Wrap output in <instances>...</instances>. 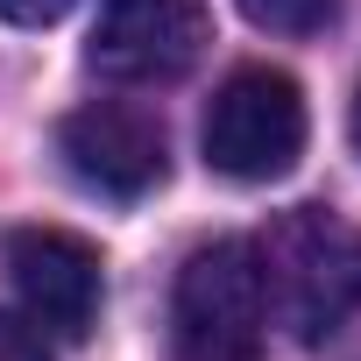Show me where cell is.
I'll list each match as a JSON object with an SVG mask.
<instances>
[{
  "mask_svg": "<svg viewBox=\"0 0 361 361\" xmlns=\"http://www.w3.org/2000/svg\"><path fill=\"white\" fill-rule=\"evenodd\" d=\"M0 361H50L43 326H36V319H15V312H0Z\"/></svg>",
  "mask_w": 361,
  "mask_h": 361,
  "instance_id": "obj_8",
  "label": "cell"
},
{
  "mask_svg": "<svg viewBox=\"0 0 361 361\" xmlns=\"http://www.w3.org/2000/svg\"><path fill=\"white\" fill-rule=\"evenodd\" d=\"M234 8L269 36H319L340 15V0H234Z\"/></svg>",
  "mask_w": 361,
  "mask_h": 361,
  "instance_id": "obj_7",
  "label": "cell"
},
{
  "mask_svg": "<svg viewBox=\"0 0 361 361\" xmlns=\"http://www.w3.org/2000/svg\"><path fill=\"white\" fill-rule=\"evenodd\" d=\"M78 8V0H0V22H15V29H50Z\"/></svg>",
  "mask_w": 361,
  "mask_h": 361,
  "instance_id": "obj_9",
  "label": "cell"
},
{
  "mask_svg": "<svg viewBox=\"0 0 361 361\" xmlns=\"http://www.w3.org/2000/svg\"><path fill=\"white\" fill-rule=\"evenodd\" d=\"M305 92L290 71L276 64H241L213 106H206V128H199V149L220 177H234V185H269V177H283L298 156H305Z\"/></svg>",
  "mask_w": 361,
  "mask_h": 361,
  "instance_id": "obj_3",
  "label": "cell"
},
{
  "mask_svg": "<svg viewBox=\"0 0 361 361\" xmlns=\"http://www.w3.org/2000/svg\"><path fill=\"white\" fill-rule=\"evenodd\" d=\"M213 43L206 0H99L85 64L114 85H170Z\"/></svg>",
  "mask_w": 361,
  "mask_h": 361,
  "instance_id": "obj_4",
  "label": "cell"
},
{
  "mask_svg": "<svg viewBox=\"0 0 361 361\" xmlns=\"http://www.w3.org/2000/svg\"><path fill=\"white\" fill-rule=\"evenodd\" d=\"M8 276L29 305V319L43 333H64V340H85L92 319H99V248L64 234V227H15L8 234Z\"/></svg>",
  "mask_w": 361,
  "mask_h": 361,
  "instance_id": "obj_6",
  "label": "cell"
},
{
  "mask_svg": "<svg viewBox=\"0 0 361 361\" xmlns=\"http://www.w3.org/2000/svg\"><path fill=\"white\" fill-rule=\"evenodd\" d=\"M57 156H64V170L78 177L85 192L121 199V206L149 199L163 177H170V142H163L156 114L121 106V99H92V106L64 114V128H57Z\"/></svg>",
  "mask_w": 361,
  "mask_h": 361,
  "instance_id": "obj_5",
  "label": "cell"
},
{
  "mask_svg": "<svg viewBox=\"0 0 361 361\" xmlns=\"http://www.w3.org/2000/svg\"><path fill=\"white\" fill-rule=\"evenodd\" d=\"M347 128H354V149H361V92H354V114H347Z\"/></svg>",
  "mask_w": 361,
  "mask_h": 361,
  "instance_id": "obj_10",
  "label": "cell"
},
{
  "mask_svg": "<svg viewBox=\"0 0 361 361\" xmlns=\"http://www.w3.org/2000/svg\"><path fill=\"white\" fill-rule=\"evenodd\" d=\"M262 333H269V298H262L255 241L220 234L192 248L170 290V354L177 361H255Z\"/></svg>",
  "mask_w": 361,
  "mask_h": 361,
  "instance_id": "obj_2",
  "label": "cell"
},
{
  "mask_svg": "<svg viewBox=\"0 0 361 361\" xmlns=\"http://www.w3.org/2000/svg\"><path fill=\"white\" fill-rule=\"evenodd\" d=\"M262 298L290 340L319 347L361 312V227L333 206H290L255 241Z\"/></svg>",
  "mask_w": 361,
  "mask_h": 361,
  "instance_id": "obj_1",
  "label": "cell"
}]
</instances>
